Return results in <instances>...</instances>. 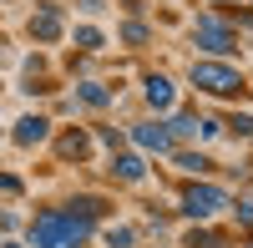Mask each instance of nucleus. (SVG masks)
<instances>
[{
  "mask_svg": "<svg viewBox=\"0 0 253 248\" xmlns=\"http://www.w3.org/2000/svg\"><path fill=\"white\" fill-rule=\"evenodd\" d=\"M31 36H36V41H56V36H61V15H56L51 5H46V10H36V20H31Z\"/></svg>",
  "mask_w": 253,
  "mask_h": 248,
  "instance_id": "nucleus-6",
  "label": "nucleus"
},
{
  "mask_svg": "<svg viewBox=\"0 0 253 248\" xmlns=\"http://www.w3.org/2000/svg\"><path fill=\"white\" fill-rule=\"evenodd\" d=\"M132 137H137V147H147V152H167V147H172V132H167V127H157V122L137 127Z\"/></svg>",
  "mask_w": 253,
  "mask_h": 248,
  "instance_id": "nucleus-5",
  "label": "nucleus"
},
{
  "mask_svg": "<svg viewBox=\"0 0 253 248\" xmlns=\"http://www.w3.org/2000/svg\"><path fill=\"white\" fill-rule=\"evenodd\" d=\"M177 167H182V172H213V162H208L203 152H182V157H177Z\"/></svg>",
  "mask_w": 253,
  "mask_h": 248,
  "instance_id": "nucleus-11",
  "label": "nucleus"
},
{
  "mask_svg": "<svg viewBox=\"0 0 253 248\" xmlns=\"http://www.w3.org/2000/svg\"><path fill=\"white\" fill-rule=\"evenodd\" d=\"M193 41H198V46L203 51H233V31H228V26H218V20H198V26H193Z\"/></svg>",
  "mask_w": 253,
  "mask_h": 248,
  "instance_id": "nucleus-4",
  "label": "nucleus"
},
{
  "mask_svg": "<svg viewBox=\"0 0 253 248\" xmlns=\"http://www.w3.org/2000/svg\"><path fill=\"white\" fill-rule=\"evenodd\" d=\"M76 46H81V51H96L101 36H96V31H76Z\"/></svg>",
  "mask_w": 253,
  "mask_h": 248,
  "instance_id": "nucleus-14",
  "label": "nucleus"
},
{
  "mask_svg": "<svg viewBox=\"0 0 253 248\" xmlns=\"http://www.w3.org/2000/svg\"><path fill=\"white\" fill-rule=\"evenodd\" d=\"M193 86L213 91V96H233V91H243V76L223 61H193Z\"/></svg>",
  "mask_w": 253,
  "mask_h": 248,
  "instance_id": "nucleus-2",
  "label": "nucleus"
},
{
  "mask_svg": "<svg viewBox=\"0 0 253 248\" xmlns=\"http://www.w3.org/2000/svg\"><path fill=\"white\" fill-rule=\"evenodd\" d=\"M218 208H228V198L218 188H187V198H182V213H193V218H213Z\"/></svg>",
  "mask_w": 253,
  "mask_h": 248,
  "instance_id": "nucleus-3",
  "label": "nucleus"
},
{
  "mask_svg": "<svg viewBox=\"0 0 253 248\" xmlns=\"http://www.w3.org/2000/svg\"><path fill=\"white\" fill-rule=\"evenodd\" d=\"M107 243H112V248H126V243H132V233H126V228H112Z\"/></svg>",
  "mask_w": 253,
  "mask_h": 248,
  "instance_id": "nucleus-15",
  "label": "nucleus"
},
{
  "mask_svg": "<svg viewBox=\"0 0 253 248\" xmlns=\"http://www.w3.org/2000/svg\"><path fill=\"white\" fill-rule=\"evenodd\" d=\"M187 248H228V238H223V233H208V228H203V233H187Z\"/></svg>",
  "mask_w": 253,
  "mask_h": 248,
  "instance_id": "nucleus-9",
  "label": "nucleus"
},
{
  "mask_svg": "<svg viewBox=\"0 0 253 248\" xmlns=\"http://www.w3.org/2000/svg\"><path fill=\"white\" fill-rule=\"evenodd\" d=\"M147 167H142V157H117V177H126V182H137Z\"/></svg>",
  "mask_w": 253,
  "mask_h": 248,
  "instance_id": "nucleus-12",
  "label": "nucleus"
},
{
  "mask_svg": "<svg viewBox=\"0 0 253 248\" xmlns=\"http://www.w3.org/2000/svg\"><path fill=\"white\" fill-rule=\"evenodd\" d=\"M61 157H86V137H81V132H66V137H61Z\"/></svg>",
  "mask_w": 253,
  "mask_h": 248,
  "instance_id": "nucleus-10",
  "label": "nucleus"
},
{
  "mask_svg": "<svg viewBox=\"0 0 253 248\" xmlns=\"http://www.w3.org/2000/svg\"><path fill=\"white\" fill-rule=\"evenodd\" d=\"M46 127H51L46 117H26V122H15V142H20V147H36V142L46 137Z\"/></svg>",
  "mask_w": 253,
  "mask_h": 248,
  "instance_id": "nucleus-7",
  "label": "nucleus"
},
{
  "mask_svg": "<svg viewBox=\"0 0 253 248\" xmlns=\"http://www.w3.org/2000/svg\"><path fill=\"white\" fill-rule=\"evenodd\" d=\"M238 218H243L248 228H253V203H243V208H238Z\"/></svg>",
  "mask_w": 253,
  "mask_h": 248,
  "instance_id": "nucleus-16",
  "label": "nucleus"
},
{
  "mask_svg": "<svg viewBox=\"0 0 253 248\" xmlns=\"http://www.w3.org/2000/svg\"><path fill=\"white\" fill-rule=\"evenodd\" d=\"M86 233H91V218H76V213H41L31 228L36 248H76Z\"/></svg>",
  "mask_w": 253,
  "mask_h": 248,
  "instance_id": "nucleus-1",
  "label": "nucleus"
},
{
  "mask_svg": "<svg viewBox=\"0 0 253 248\" xmlns=\"http://www.w3.org/2000/svg\"><path fill=\"white\" fill-rule=\"evenodd\" d=\"M248 248H253V243H248Z\"/></svg>",
  "mask_w": 253,
  "mask_h": 248,
  "instance_id": "nucleus-17",
  "label": "nucleus"
},
{
  "mask_svg": "<svg viewBox=\"0 0 253 248\" xmlns=\"http://www.w3.org/2000/svg\"><path fill=\"white\" fill-rule=\"evenodd\" d=\"M81 101H86V107H101V101H107V86H96V81H86V86H81Z\"/></svg>",
  "mask_w": 253,
  "mask_h": 248,
  "instance_id": "nucleus-13",
  "label": "nucleus"
},
{
  "mask_svg": "<svg viewBox=\"0 0 253 248\" xmlns=\"http://www.w3.org/2000/svg\"><path fill=\"white\" fill-rule=\"evenodd\" d=\"M147 101H152L157 112H167V107H172V81H167V76H152V81H147Z\"/></svg>",
  "mask_w": 253,
  "mask_h": 248,
  "instance_id": "nucleus-8",
  "label": "nucleus"
}]
</instances>
